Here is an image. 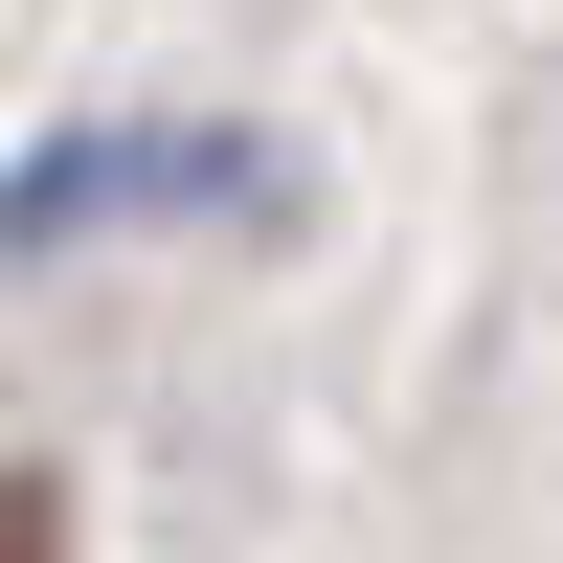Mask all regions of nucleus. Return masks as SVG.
Here are the masks:
<instances>
[{
	"mask_svg": "<svg viewBox=\"0 0 563 563\" xmlns=\"http://www.w3.org/2000/svg\"><path fill=\"white\" fill-rule=\"evenodd\" d=\"M135 225H294V158L249 113H68V135L0 158V271L135 249Z\"/></svg>",
	"mask_w": 563,
	"mask_h": 563,
	"instance_id": "obj_1",
	"label": "nucleus"
},
{
	"mask_svg": "<svg viewBox=\"0 0 563 563\" xmlns=\"http://www.w3.org/2000/svg\"><path fill=\"white\" fill-rule=\"evenodd\" d=\"M0 563H45V496H23V474H0Z\"/></svg>",
	"mask_w": 563,
	"mask_h": 563,
	"instance_id": "obj_2",
	"label": "nucleus"
}]
</instances>
